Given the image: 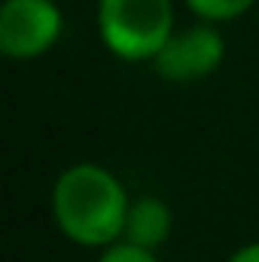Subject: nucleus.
I'll return each mask as SVG.
<instances>
[{
	"mask_svg": "<svg viewBox=\"0 0 259 262\" xmlns=\"http://www.w3.org/2000/svg\"><path fill=\"white\" fill-rule=\"evenodd\" d=\"M131 198L101 165L82 162L58 174L52 186V213L61 235L82 247H110L122 238Z\"/></svg>",
	"mask_w": 259,
	"mask_h": 262,
	"instance_id": "obj_1",
	"label": "nucleus"
},
{
	"mask_svg": "<svg viewBox=\"0 0 259 262\" xmlns=\"http://www.w3.org/2000/svg\"><path fill=\"white\" fill-rule=\"evenodd\" d=\"M98 31L104 46L122 61H153L174 34L171 0H98Z\"/></svg>",
	"mask_w": 259,
	"mask_h": 262,
	"instance_id": "obj_2",
	"label": "nucleus"
},
{
	"mask_svg": "<svg viewBox=\"0 0 259 262\" xmlns=\"http://www.w3.org/2000/svg\"><path fill=\"white\" fill-rule=\"evenodd\" d=\"M61 31L64 18L52 0H6L0 9V52L12 61L46 55Z\"/></svg>",
	"mask_w": 259,
	"mask_h": 262,
	"instance_id": "obj_3",
	"label": "nucleus"
},
{
	"mask_svg": "<svg viewBox=\"0 0 259 262\" xmlns=\"http://www.w3.org/2000/svg\"><path fill=\"white\" fill-rule=\"evenodd\" d=\"M226 58V40L207 25L174 31L165 46L153 55V67L168 82H195L210 76Z\"/></svg>",
	"mask_w": 259,
	"mask_h": 262,
	"instance_id": "obj_4",
	"label": "nucleus"
},
{
	"mask_svg": "<svg viewBox=\"0 0 259 262\" xmlns=\"http://www.w3.org/2000/svg\"><path fill=\"white\" fill-rule=\"evenodd\" d=\"M171 207L156 195H140L128 204V213H125V229H122V238L119 241H128L137 247H146V250H156L162 247L168 238H171Z\"/></svg>",
	"mask_w": 259,
	"mask_h": 262,
	"instance_id": "obj_5",
	"label": "nucleus"
},
{
	"mask_svg": "<svg viewBox=\"0 0 259 262\" xmlns=\"http://www.w3.org/2000/svg\"><path fill=\"white\" fill-rule=\"evenodd\" d=\"M189 9H192L198 18L204 21H232V18H241L256 0H183Z\"/></svg>",
	"mask_w": 259,
	"mask_h": 262,
	"instance_id": "obj_6",
	"label": "nucleus"
},
{
	"mask_svg": "<svg viewBox=\"0 0 259 262\" xmlns=\"http://www.w3.org/2000/svg\"><path fill=\"white\" fill-rule=\"evenodd\" d=\"M98 262H159V259L146 247H137V244H128V241H113L110 247H104Z\"/></svg>",
	"mask_w": 259,
	"mask_h": 262,
	"instance_id": "obj_7",
	"label": "nucleus"
},
{
	"mask_svg": "<svg viewBox=\"0 0 259 262\" xmlns=\"http://www.w3.org/2000/svg\"><path fill=\"white\" fill-rule=\"evenodd\" d=\"M229 262H259V241H253V244H244V247H238L232 256H229Z\"/></svg>",
	"mask_w": 259,
	"mask_h": 262,
	"instance_id": "obj_8",
	"label": "nucleus"
}]
</instances>
